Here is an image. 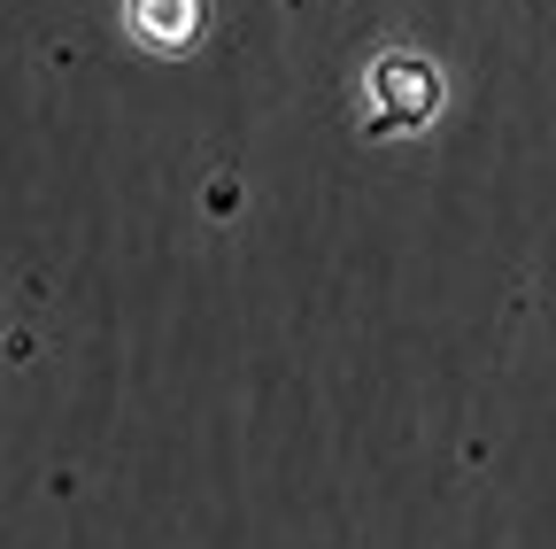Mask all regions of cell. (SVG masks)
Instances as JSON below:
<instances>
[{
  "label": "cell",
  "instance_id": "obj_2",
  "mask_svg": "<svg viewBox=\"0 0 556 549\" xmlns=\"http://www.w3.org/2000/svg\"><path fill=\"white\" fill-rule=\"evenodd\" d=\"M131 32L163 54H178L201 39V0H131Z\"/></svg>",
  "mask_w": 556,
  "mask_h": 549
},
{
  "label": "cell",
  "instance_id": "obj_1",
  "mask_svg": "<svg viewBox=\"0 0 556 549\" xmlns=\"http://www.w3.org/2000/svg\"><path fill=\"white\" fill-rule=\"evenodd\" d=\"M441 116V71L426 54H379L371 62V140H402V132Z\"/></svg>",
  "mask_w": 556,
  "mask_h": 549
}]
</instances>
